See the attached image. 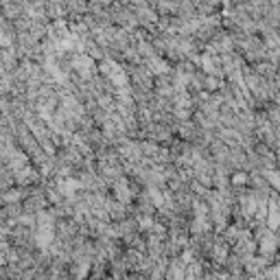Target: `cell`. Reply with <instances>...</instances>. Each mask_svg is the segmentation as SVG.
<instances>
[{
	"mask_svg": "<svg viewBox=\"0 0 280 280\" xmlns=\"http://www.w3.org/2000/svg\"><path fill=\"white\" fill-rule=\"evenodd\" d=\"M13 182H16L18 186H33V184L40 182V171H37V167H33V164L28 162L22 169L13 171Z\"/></svg>",
	"mask_w": 280,
	"mask_h": 280,
	"instance_id": "1",
	"label": "cell"
}]
</instances>
